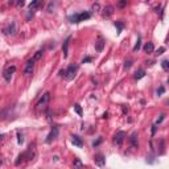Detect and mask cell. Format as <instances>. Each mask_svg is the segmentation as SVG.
<instances>
[{"label": "cell", "instance_id": "6da1fadb", "mask_svg": "<svg viewBox=\"0 0 169 169\" xmlns=\"http://www.w3.org/2000/svg\"><path fill=\"white\" fill-rule=\"evenodd\" d=\"M77 72H78V65H74V64H73V65L68 66V69L61 70V72H59V74H61L62 77L66 79V81H72V79L75 78Z\"/></svg>", "mask_w": 169, "mask_h": 169}, {"label": "cell", "instance_id": "7a4b0ae2", "mask_svg": "<svg viewBox=\"0 0 169 169\" xmlns=\"http://www.w3.org/2000/svg\"><path fill=\"white\" fill-rule=\"evenodd\" d=\"M91 17L90 12H79V13H74L72 16H69V21L70 23H75L78 24L81 21H84V20H89Z\"/></svg>", "mask_w": 169, "mask_h": 169}, {"label": "cell", "instance_id": "3957f363", "mask_svg": "<svg viewBox=\"0 0 169 169\" xmlns=\"http://www.w3.org/2000/svg\"><path fill=\"white\" fill-rule=\"evenodd\" d=\"M49 101H50V94H49V93H44L42 97L40 98V101L37 102V104H36L37 110H44V108H46Z\"/></svg>", "mask_w": 169, "mask_h": 169}, {"label": "cell", "instance_id": "277c9868", "mask_svg": "<svg viewBox=\"0 0 169 169\" xmlns=\"http://www.w3.org/2000/svg\"><path fill=\"white\" fill-rule=\"evenodd\" d=\"M15 72H16V66H15V65L7 66L5 70L3 72V78L5 79L7 82H9V81H11V78H12V75L15 74Z\"/></svg>", "mask_w": 169, "mask_h": 169}, {"label": "cell", "instance_id": "5b68a950", "mask_svg": "<svg viewBox=\"0 0 169 169\" xmlns=\"http://www.w3.org/2000/svg\"><path fill=\"white\" fill-rule=\"evenodd\" d=\"M126 132L124 131H119V132H116L114 135V143L116 144V145H122L124 141V139H126Z\"/></svg>", "mask_w": 169, "mask_h": 169}, {"label": "cell", "instance_id": "8992f818", "mask_svg": "<svg viewBox=\"0 0 169 169\" xmlns=\"http://www.w3.org/2000/svg\"><path fill=\"white\" fill-rule=\"evenodd\" d=\"M3 32L5 33V34H8V36H13V34L16 33V23H15V21H11V23L4 28Z\"/></svg>", "mask_w": 169, "mask_h": 169}, {"label": "cell", "instance_id": "52a82bcc", "mask_svg": "<svg viewBox=\"0 0 169 169\" xmlns=\"http://www.w3.org/2000/svg\"><path fill=\"white\" fill-rule=\"evenodd\" d=\"M34 70V61L33 59H28L25 64V68H24V75H30Z\"/></svg>", "mask_w": 169, "mask_h": 169}, {"label": "cell", "instance_id": "ba28073f", "mask_svg": "<svg viewBox=\"0 0 169 169\" xmlns=\"http://www.w3.org/2000/svg\"><path fill=\"white\" fill-rule=\"evenodd\" d=\"M57 136H58V127H53L52 131L49 132L48 137H46V143H52L53 140L57 139Z\"/></svg>", "mask_w": 169, "mask_h": 169}, {"label": "cell", "instance_id": "9c48e42d", "mask_svg": "<svg viewBox=\"0 0 169 169\" xmlns=\"http://www.w3.org/2000/svg\"><path fill=\"white\" fill-rule=\"evenodd\" d=\"M104 45H106L104 39L102 36H98L97 42H95V50H97V52H102V50H103V48H104Z\"/></svg>", "mask_w": 169, "mask_h": 169}, {"label": "cell", "instance_id": "30bf717a", "mask_svg": "<svg viewBox=\"0 0 169 169\" xmlns=\"http://www.w3.org/2000/svg\"><path fill=\"white\" fill-rule=\"evenodd\" d=\"M94 161H95V164H97V165L103 166L104 163H106V159H104V156L102 155V153H97V155L94 156Z\"/></svg>", "mask_w": 169, "mask_h": 169}, {"label": "cell", "instance_id": "8fae6325", "mask_svg": "<svg viewBox=\"0 0 169 169\" xmlns=\"http://www.w3.org/2000/svg\"><path fill=\"white\" fill-rule=\"evenodd\" d=\"M130 143H131V147L132 148H137L139 147V141H137V132H132L130 137Z\"/></svg>", "mask_w": 169, "mask_h": 169}, {"label": "cell", "instance_id": "7c38bea8", "mask_svg": "<svg viewBox=\"0 0 169 169\" xmlns=\"http://www.w3.org/2000/svg\"><path fill=\"white\" fill-rule=\"evenodd\" d=\"M72 141H73V144H74L75 147H78V148L83 147V141H82V139L78 136V135H73V136H72Z\"/></svg>", "mask_w": 169, "mask_h": 169}, {"label": "cell", "instance_id": "4fadbf2b", "mask_svg": "<svg viewBox=\"0 0 169 169\" xmlns=\"http://www.w3.org/2000/svg\"><path fill=\"white\" fill-rule=\"evenodd\" d=\"M112 12H114V7L112 5H106L103 8V17H108L112 15Z\"/></svg>", "mask_w": 169, "mask_h": 169}, {"label": "cell", "instance_id": "5bb4252c", "mask_svg": "<svg viewBox=\"0 0 169 169\" xmlns=\"http://www.w3.org/2000/svg\"><path fill=\"white\" fill-rule=\"evenodd\" d=\"M143 50L145 53H152L155 50V46H153V42H145L143 46Z\"/></svg>", "mask_w": 169, "mask_h": 169}, {"label": "cell", "instance_id": "9a60e30c", "mask_svg": "<svg viewBox=\"0 0 169 169\" xmlns=\"http://www.w3.org/2000/svg\"><path fill=\"white\" fill-rule=\"evenodd\" d=\"M72 37H68V39L64 41V45H62V52H64V57H68V48H69V41H70Z\"/></svg>", "mask_w": 169, "mask_h": 169}, {"label": "cell", "instance_id": "2e32d148", "mask_svg": "<svg viewBox=\"0 0 169 169\" xmlns=\"http://www.w3.org/2000/svg\"><path fill=\"white\" fill-rule=\"evenodd\" d=\"M41 4V1L40 0H34V1H32V3L29 4V11H32V12H34V9H36L37 7Z\"/></svg>", "mask_w": 169, "mask_h": 169}, {"label": "cell", "instance_id": "e0dca14e", "mask_svg": "<svg viewBox=\"0 0 169 169\" xmlns=\"http://www.w3.org/2000/svg\"><path fill=\"white\" fill-rule=\"evenodd\" d=\"M144 75H145V70L140 69V70H137V72L135 73V79H141Z\"/></svg>", "mask_w": 169, "mask_h": 169}, {"label": "cell", "instance_id": "ac0fdd59", "mask_svg": "<svg viewBox=\"0 0 169 169\" xmlns=\"http://www.w3.org/2000/svg\"><path fill=\"white\" fill-rule=\"evenodd\" d=\"M42 54H44V50H37L36 52V54L33 55V61L36 62V61H39V59H41L42 58Z\"/></svg>", "mask_w": 169, "mask_h": 169}, {"label": "cell", "instance_id": "d6986e66", "mask_svg": "<svg viewBox=\"0 0 169 169\" xmlns=\"http://www.w3.org/2000/svg\"><path fill=\"white\" fill-rule=\"evenodd\" d=\"M115 26L118 28V33H120L122 29H123V26H124V23L122 21V20H119V21H116V23H115Z\"/></svg>", "mask_w": 169, "mask_h": 169}, {"label": "cell", "instance_id": "ffe728a7", "mask_svg": "<svg viewBox=\"0 0 169 169\" xmlns=\"http://www.w3.org/2000/svg\"><path fill=\"white\" fill-rule=\"evenodd\" d=\"M140 45H141V37H137V41H136V44H135V46H133V52H137L140 49Z\"/></svg>", "mask_w": 169, "mask_h": 169}, {"label": "cell", "instance_id": "44dd1931", "mask_svg": "<svg viewBox=\"0 0 169 169\" xmlns=\"http://www.w3.org/2000/svg\"><path fill=\"white\" fill-rule=\"evenodd\" d=\"M161 66H163V69L165 70V72H168V70H169V62H168V59H163V62H161Z\"/></svg>", "mask_w": 169, "mask_h": 169}, {"label": "cell", "instance_id": "7402d4cb", "mask_svg": "<svg viewBox=\"0 0 169 169\" xmlns=\"http://www.w3.org/2000/svg\"><path fill=\"white\" fill-rule=\"evenodd\" d=\"M74 110H75V112H77L79 116H82V108H81V106H79L78 103L74 104Z\"/></svg>", "mask_w": 169, "mask_h": 169}, {"label": "cell", "instance_id": "603a6c76", "mask_svg": "<svg viewBox=\"0 0 169 169\" xmlns=\"http://www.w3.org/2000/svg\"><path fill=\"white\" fill-rule=\"evenodd\" d=\"M164 119H165V115H164V114H161V115H160V118L156 120V126H157V124H160V123H161V122H163Z\"/></svg>", "mask_w": 169, "mask_h": 169}, {"label": "cell", "instance_id": "cb8c5ba5", "mask_svg": "<svg viewBox=\"0 0 169 169\" xmlns=\"http://www.w3.org/2000/svg\"><path fill=\"white\" fill-rule=\"evenodd\" d=\"M164 91H165V89H164L163 86H161L160 89H157V91H156V93H157V95H163V94H164Z\"/></svg>", "mask_w": 169, "mask_h": 169}, {"label": "cell", "instance_id": "d4e9b609", "mask_svg": "<svg viewBox=\"0 0 169 169\" xmlns=\"http://www.w3.org/2000/svg\"><path fill=\"white\" fill-rule=\"evenodd\" d=\"M101 143H102V137H99V139H98L97 141H94V143H93V147H98Z\"/></svg>", "mask_w": 169, "mask_h": 169}, {"label": "cell", "instance_id": "484cf974", "mask_svg": "<svg viewBox=\"0 0 169 169\" xmlns=\"http://www.w3.org/2000/svg\"><path fill=\"white\" fill-rule=\"evenodd\" d=\"M99 9H101V7H99V4H98V3L93 4V11H99Z\"/></svg>", "mask_w": 169, "mask_h": 169}, {"label": "cell", "instance_id": "4316f807", "mask_svg": "<svg viewBox=\"0 0 169 169\" xmlns=\"http://www.w3.org/2000/svg\"><path fill=\"white\" fill-rule=\"evenodd\" d=\"M164 52H165V48H160L159 50L156 52V54H157V55H160V54H163Z\"/></svg>", "mask_w": 169, "mask_h": 169}, {"label": "cell", "instance_id": "83f0119b", "mask_svg": "<svg viewBox=\"0 0 169 169\" xmlns=\"http://www.w3.org/2000/svg\"><path fill=\"white\" fill-rule=\"evenodd\" d=\"M131 65H132V62H131V61H126V64H124V69L131 68Z\"/></svg>", "mask_w": 169, "mask_h": 169}, {"label": "cell", "instance_id": "f1b7e54d", "mask_svg": "<svg viewBox=\"0 0 169 169\" xmlns=\"http://www.w3.org/2000/svg\"><path fill=\"white\" fill-rule=\"evenodd\" d=\"M53 8H54V4H53V3H49V5H48V11H49V12H53Z\"/></svg>", "mask_w": 169, "mask_h": 169}, {"label": "cell", "instance_id": "f546056e", "mask_svg": "<svg viewBox=\"0 0 169 169\" xmlns=\"http://www.w3.org/2000/svg\"><path fill=\"white\" fill-rule=\"evenodd\" d=\"M75 164H77V166H74V169H81V161L79 160H75Z\"/></svg>", "mask_w": 169, "mask_h": 169}, {"label": "cell", "instance_id": "4dcf8cb0", "mask_svg": "<svg viewBox=\"0 0 169 169\" xmlns=\"http://www.w3.org/2000/svg\"><path fill=\"white\" fill-rule=\"evenodd\" d=\"M17 135H19V144H21L24 141V139H23V136L20 135V131H17Z\"/></svg>", "mask_w": 169, "mask_h": 169}, {"label": "cell", "instance_id": "1f68e13d", "mask_svg": "<svg viewBox=\"0 0 169 169\" xmlns=\"http://www.w3.org/2000/svg\"><path fill=\"white\" fill-rule=\"evenodd\" d=\"M90 61H93V58H91V57H86V58H83V61L82 62L84 64V62H90Z\"/></svg>", "mask_w": 169, "mask_h": 169}, {"label": "cell", "instance_id": "d6a6232c", "mask_svg": "<svg viewBox=\"0 0 169 169\" xmlns=\"http://www.w3.org/2000/svg\"><path fill=\"white\" fill-rule=\"evenodd\" d=\"M156 130H157L156 124H155V126H152V135H155V133H156Z\"/></svg>", "mask_w": 169, "mask_h": 169}, {"label": "cell", "instance_id": "836d02e7", "mask_svg": "<svg viewBox=\"0 0 169 169\" xmlns=\"http://www.w3.org/2000/svg\"><path fill=\"white\" fill-rule=\"evenodd\" d=\"M124 5H127V1H120L119 3V7H124Z\"/></svg>", "mask_w": 169, "mask_h": 169}, {"label": "cell", "instance_id": "e575fe53", "mask_svg": "<svg viewBox=\"0 0 169 169\" xmlns=\"http://www.w3.org/2000/svg\"><path fill=\"white\" fill-rule=\"evenodd\" d=\"M17 5H24V1L21 0V1H17Z\"/></svg>", "mask_w": 169, "mask_h": 169}, {"label": "cell", "instance_id": "d590c367", "mask_svg": "<svg viewBox=\"0 0 169 169\" xmlns=\"http://www.w3.org/2000/svg\"><path fill=\"white\" fill-rule=\"evenodd\" d=\"M0 165H3V159H1V156H0Z\"/></svg>", "mask_w": 169, "mask_h": 169}, {"label": "cell", "instance_id": "8d00e7d4", "mask_svg": "<svg viewBox=\"0 0 169 169\" xmlns=\"http://www.w3.org/2000/svg\"><path fill=\"white\" fill-rule=\"evenodd\" d=\"M3 137H4V135H0V141L3 140Z\"/></svg>", "mask_w": 169, "mask_h": 169}]
</instances>
